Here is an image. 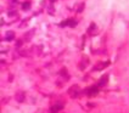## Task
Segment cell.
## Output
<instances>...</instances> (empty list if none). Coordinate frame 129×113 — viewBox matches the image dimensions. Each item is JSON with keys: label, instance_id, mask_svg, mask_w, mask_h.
<instances>
[{"label": "cell", "instance_id": "cell-2", "mask_svg": "<svg viewBox=\"0 0 129 113\" xmlns=\"http://www.w3.org/2000/svg\"><path fill=\"white\" fill-rule=\"evenodd\" d=\"M63 108V105L62 103H56V105H54L51 108H50V113H57L60 109H62Z\"/></svg>", "mask_w": 129, "mask_h": 113}, {"label": "cell", "instance_id": "cell-7", "mask_svg": "<svg viewBox=\"0 0 129 113\" xmlns=\"http://www.w3.org/2000/svg\"><path fill=\"white\" fill-rule=\"evenodd\" d=\"M16 100H17L18 102L24 101V94H23V93H17V95H16Z\"/></svg>", "mask_w": 129, "mask_h": 113}, {"label": "cell", "instance_id": "cell-8", "mask_svg": "<svg viewBox=\"0 0 129 113\" xmlns=\"http://www.w3.org/2000/svg\"><path fill=\"white\" fill-rule=\"evenodd\" d=\"M29 8H31V4H29V3L22 4V9H23V10H29Z\"/></svg>", "mask_w": 129, "mask_h": 113}, {"label": "cell", "instance_id": "cell-3", "mask_svg": "<svg viewBox=\"0 0 129 113\" xmlns=\"http://www.w3.org/2000/svg\"><path fill=\"white\" fill-rule=\"evenodd\" d=\"M97 91H99V88L97 86H91V88H89V89H87V93L89 96H93V95H95V94H97Z\"/></svg>", "mask_w": 129, "mask_h": 113}, {"label": "cell", "instance_id": "cell-5", "mask_svg": "<svg viewBox=\"0 0 129 113\" xmlns=\"http://www.w3.org/2000/svg\"><path fill=\"white\" fill-rule=\"evenodd\" d=\"M13 38H15V33H13V32H8V33H6V35H5V39L8 40V41H11Z\"/></svg>", "mask_w": 129, "mask_h": 113}, {"label": "cell", "instance_id": "cell-6", "mask_svg": "<svg viewBox=\"0 0 129 113\" xmlns=\"http://www.w3.org/2000/svg\"><path fill=\"white\" fill-rule=\"evenodd\" d=\"M107 80H109V75H104L101 78V80L99 82V86H104L105 84L107 83Z\"/></svg>", "mask_w": 129, "mask_h": 113}, {"label": "cell", "instance_id": "cell-4", "mask_svg": "<svg viewBox=\"0 0 129 113\" xmlns=\"http://www.w3.org/2000/svg\"><path fill=\"white\" fill-rule=\"evenodd\" d=\"M71 26V27H76L77 26V22H76V21H73V19H67V21H64V22H62L60 26L61 27H64V26Z\"/></svg>", "mask_w": 129, "mask_h": 113}, {"label": "cell", "instance_id": "cell-1", "mask_svg": "<svg viewBox=\"0 0 129 113\" xmlns=\"http://www.w3.org/2000/svg\"><path fill=\"white\" fill-rule=\"evenodd\" d=\"M68 93H69L71 97L77 98V97H78V94H79V88H78L77 85H73L72 88H71V89L68 90Z\"/></svg>", "mask_w": 129, "mask_h": 113}]
</instances>
